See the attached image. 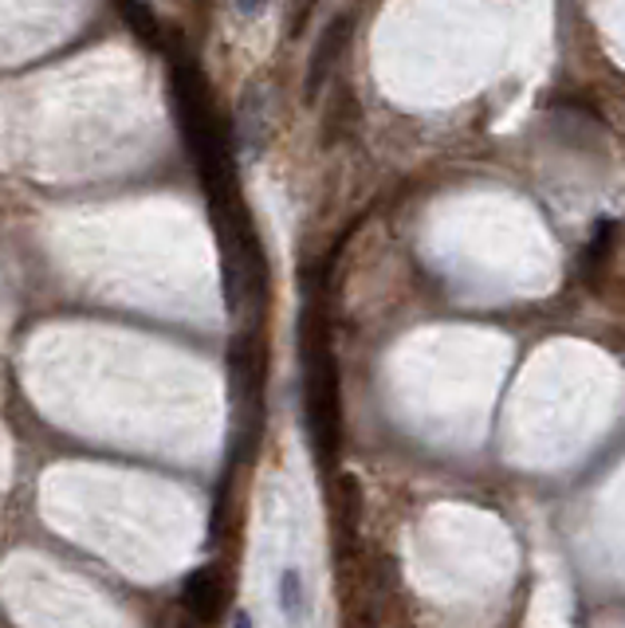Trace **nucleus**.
Returning a JSON list of instances; mask_svg holds the SVG:
<instances>
[{
    "instance_id": "nucleus-7",
    "label": "nucleus",
    "mask_w": 625,
    "mask_h": 628,
    "mask_svg": "<svg viewBox=\"0 0 625 628\" xmlns=\"http://www.w3.org/2000/svg\"><path fill=\"white\" fill-rule=\"evenodd\" d=\"M614 236H617L614 220H602L598 232H594V241L586 244V252H583V267H586V272H598V267L606 264L609 248H614Z\"/></svg>"
},
{
    "instance_id": "nucleus-4",
    "label": "nucleus",
    "mask_w": 625,
    "mask_h": 628,
    "mask_svg": "<svg viewBox=\"0 0 625 628\" xmlns=\"http://www.w3.org/2000/svg\"><path fill=\"white\" fill-rule=\"evenodd\" d=\"M351 28H354V17L351 12H342L339 20H331L326 24V32L319 36L315 51H311V63H307V84H303V99L315 102L319 91H323L326 75L334 71V59L342 56V48H346V40H351Z\"/></svg>"
},
{
    "instance_id": "nucleus-10",
    "label": "nucleus",
    "mask_w": 625,
    "mask_h": 628,
    "mask_svg": "<svg viewBox=\"0 0 625 628\" xmlns=\"http://www.w3.org/2000/svg\"><path fill=\"white\" fill-rule=\"evenodd\" d=\"M267 9V0H236V12L241 17H256V12Z\"/></svg>"
},
{
    "instance_id": "nucleus-5",
    "label": "nucleus",
    "mask_w": 625,
    "mask_h": 628,
    "mask_svg": "<svg viewBox=\"0 0 625 628\" xmlns=\"http://www.w3.org/2000/svg\"><path fill=\"white\" fill-rule=\"evenodd\" d=\"M362 507H367V499H362L359 475L342 471V475H339V488H334V522H339V534L346 538V542H354V538H359Z\"/></svg>"
},
{
    "instance_id": "nucleus-1",
    "label": "nucleus",
    "mask_w": 625,
    "mask_h": 628,
    "mask_svg": "<svg viewBox=\"0 0 625 628\" xmlns=\"http://www.w3.org/2000/svg\"><path fill=\"white\" fill-rule=\"evenodd\" d=\"M303 409H307V432L323 468H331L342 444V393H339V362L331 354V338L315 311L303 314Z\"/></svg>"
},
{
    "instance_id": "nucleus-2",
    "label": "nucleus",
    "mask_w": 625,
    "mask_h": 628,
    "mask_svg": "<svg viewBox=\"0 0 625 628\" xmlns=\"http://www.w3.org/2000/svg\"><path fill=\"white\" fill-rule=\"evenodd\" d=\"M228 385H233L236 409L256 416L260 393H264V346L252 331L236 334L228 346Z\"/></svg>"
},
{
    "instance_id": "nucleus-9",
    "label": "nucleus",
    "mask_w": 625,
    "mask_h": 628,
    "mask_svg": "<svg viewBox=\"0 0 625 628\" xmlns=\"http://www.w3.org/2000/svg\"><path fill=\"white\" fill-rule=\"evenodd\" d=\"M311 9H315V0H295L292 17H287V36H300L303 32V24H307Z\"/></svg>"
},
{
    "instance_id": "nucleus-6",
    "label": "nucleus",
    "mask_w": 625,
    "mask_h": 628,
    "mask_svg": "<svg viewBox=\"0 0 625 628\" xmlns=\"http://www.w3.org/2000/svg\"><path fill=\"white\" fill-rule=\"evenodd\" d=\"M267 138V115H264V95L248 91V99L241 102V146L244 154H260Z\"/></svg>"
},
{
    "instance_id": "nucleus-8",
    "label": "nucleus",
    "mask_w": 625,
    "mask_h": 628,
    "mask_svg": "<svg viewBox=\"0 0 625 628\" xmlns=\"http://www.w3.org/2000/svg\"><path fill=\"white\" fill-rule=\"evenodd\" d=\"M280 609H284L287 620L303 617V578H300V570H284V578H280Z\"/></svg>"
},
{
    "instance_id": "nucleus-3",
    "label": "nucleus",
    "mask_w": 625,
    "mask_h": 628,
    "mask_svg": "<svg viewBox=\"0 0 625 628\" xmlns=\"http://www.w3.org/2000/svg\"><path fill=\"white\" fill-rule=\"evenodd\" d=\"M182 601L201 625H217L225 617V605H228V581L217 566H201L185 578L182 586Z\"/></svg>"
},
{
    "instance_id": "nucleus-11",
    "label": "nucleus",
    "mask_w": 625,
    "mask_h": 628,
    "mask_svg": "<svg viewBox=\"0 0 625 628\" xmlns=\"http://www.w3.org/2000/svg\"><path fill=\"white\" fill-rule=\"evenodd\" d=\"M233 628H256V625H252V617H248V612H244V609H236V612H233Z\"/></svg>"
}]
</instances>
